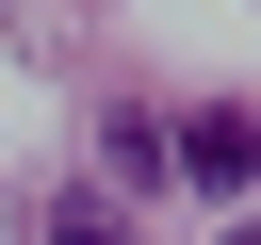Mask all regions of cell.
I'll use <instances>...</instances> for the list:
<instances>
[{"label":"cell","mask_w":261,"mask_h":245,"mask_svg":"<svg viewBox=\"0 0 261 245\" xmlns=\"http://www.w3.org/2000/svg\"><path fill=\"white\" fill-rule=\"evenodd\" d=\"M179 180H196V196H245V180H261V131H245V114H179Z\"/></svg>","instance_id":"cell-1"},{"label":"cell","mask_w":261,"mask_h":245,"mask_svg":"<svg viewBox=\"0 0 261 245\" xmlns=\"http://www.w3.org/2000/svg\"><path fill=\"white\" fill-rule=\"evenodd\" d=\"M228 245H261V229H228Z\"/></svg>","instance_id":"cell-3"},{"label":"cell","mask_w":261,"mask_h":245,"mask_svg":"<svg viewBox=\"0 0 261 245\" xmlns=\"http://www.w3.org/2000/svg\"><path fill=\"white\" fill-rule=\"evenodd\" d=\"M49 245H130V229H114V196H65V212H49Z\"/></svg>","instance_id":"cell-2"}]
</instances>
